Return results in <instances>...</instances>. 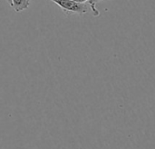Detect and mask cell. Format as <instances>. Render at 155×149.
Here are the masks:
<instances>
[{
	"instance_id": "cell-1",
	"label": "cell",
	"mask_w": 155,
	"mask_h": 149,
	"mask_svg": "<svg viewBox=\"0 0 155 149\" xmlns=\"http://www.w3.org/2000/svg\"><path fill=\"white\" fill-rule=\"evenodd\" d=\"M56 4L65 13H74L78 15H84L88 12V6L85 3H79L75 0H50Z\"/></svg>"
},
{
	"instance_id": "cell-2",
	"label": "cell",
	"mask_w": 155,
	"mask_h": 149,
	"mask_svg": "<svg viewBox=\"0 0 155 149\" xmlns=\"http://www.w3.org/2000/svg\"><path fill=\"white\" fill-rule=\"evenodd\" d=\"M30 5L29 0H12V7L15 12H21L27 9Z\"/></svg>"
},
{
	"instance_id": "cell-3",
	"label": "cell",
	"mask_w": 155,
	"mask_h": 149,
	"mask_svg": "<svg viewBox=\"0 0 155 149\" xmlns=\"http://www.w3.org/2000/svg\"><path fill=\"white\" fill-rule=\"evenodd\" d=\"M103 1H107V0H90L88 3H89V6L93 12V15L94 16H99L100 15V12L99 10L96 8V5L100 2H103Z\"/></svg>"
},
{
	"instance_id": "cell-4",
	"label": "cell",
	"mask_w": 155,
	"mask_h": 149,
	"mask_svg": "<svg viewBox=\"0 0 155 149\" xmlns=\"http://www.w3.org/2000/svg\"><path fill=\"white\" fill-rule=\"evenodd\" d=\"M75 1L79 3H86V2H89L90 0H75Z\"/></svg>"
},
{
	"instance_id": "cell-5",
	"label": "cell",
	"mask_w": 155,
	"mask_h": 149,
	"mask_svg": "<svg viewBox=\"0 0 155 149\" xmlns=\"http://www.w3.org/2000/svg\"><path fill=\"white\" fill-rule=\"evenodd\" d=\"M5 1H6V2H7V3L12 6V0H5Z\"/></svg>"
}]
</instances>
